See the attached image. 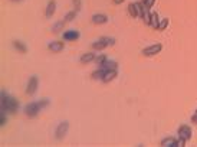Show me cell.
I'll return each instance as SVG.
<instances>
[{
    "mask_svg": "<svg viewBox=\"0 0 197 147\" xmlns=\"http://www.w3.org/2000/svg\"><path fill=\"white\" fill-rule=\"evenodd\" d=\"M161 146L164 147H178V139H174V137H166V139L161 140Z\"/></svg>",
    "mask_w": 197,
    "mask_h": 147,
    "instance_id": "8fae6325",
    "label": "cell"
},
{
    "mask_svg": "<svg viewBox=\"0 0 197 147\" xmlns=\"http://www.w3.org/2000/svg\"><path fill=\"white\" fill-rule=\"evenodd\" d=\"M154 3H155V0H147V2H145V9H148V10H150L151 7H153V6H154Z\"/></svg>",
    "mask_w": 197,
    "mask_h": 147,
    "instance_id": "4316f807",
    "label": "cell"
},
{
    "mask_svg": "<svg viewBox=\"0 0 197 147\" xmlns=\"http://www.w3.org/2000/svg\"><path fill=\"white\" fill-rule=\"evenodd\" d=\"M95 63L97 65H101V63L104 62V61H107V56H105V54H101V55H98V56H95Z\"/></svg>",
    "mask_w": 197,
    "mask_h": 147,
    "instance_id": "cb8c5ba5",
    "label": "cell"
},
{
    "mask_svg": "<svg viewBox=\"0 0 197 147\" xmlns=\"http://www.w3.org/2000/svg\"><path fill=\"white\" fill-rule=\"evenodd\" d=\"M81 36V33L78 32V30L75 29H71V30H65L62 33V38L63 41H76V39Z\"/></svg>",
    "mask_w": 197,
    "mask_h": 147,
    "instance_id": "ba28073f",
    "label": "cell"
},
{
    "mask_svg": "<svg viewBox=\"0 0 197 147\" xmlns=\"http://www.w3.org/2000/svg\"><path fill=\"white\" fill-rule=\"evenodd\" d=\"M177 133H178V139H183V140H186V141H189V140H191V136H193L191 127L187 126V124H183V126L178 127V130H177Z\"/></svg>",
    "mask_w": 197,
    "mask_h": 147,
    "instance_id": "3957f363",
    "label": "cell"
},
{
    "mask_svg": "<svg viewBox=\"0 0 197 147\" xmlns=\"http://www.w3.org/2000/svg\"><path fill=\"white\" fill-rule=\"evenodd\" d=\"M115 76H117V69H114V71H107L104 76H102V82H109V81L115 80Z\"/></svg>",
    "mask_w": 197,
    "mask_h": 147,
    "instance_id": "9a60e30c",
    "label": "cell"
},
{
    "mask_svg": "<svg viewBox=\"0 0 197 147\" xmlns=\"http://www.w3.org/2000/svg\"><path fill=\"white\" fill-rule=\"evenodd\" d=\"M48 48L50 50H53V52H61L65 48V42H62V41H53V42H50L48 45Z\"/></svg>",
    "mask_w": 197,
    "mask_h": 147,
    "instance_id": "7c38bea8",
    "label": "cell"
},
{
    "mask_svg": "<svg viewBox=\"0 0 197 147\" xmlns=\"http://www.w3.org/2000/svg\"><path fill=\"white\" fill-rule=\"evenodd\" d=\"M56 12V0H49L48 2V6H46V17H52L53 13Z\"/></svg>",
    "mask_w": 197,
    "mask_h": 147,
    "instance_id": "4fadbf2b",
    "label": "cell"
},
{
    "mask_svg": "<svg viewBox=\"0 0 197 147\" xmlns=\"http://www.w3.org/2000/svg\"><path fill=\"white\" fill-rule=\"evenodd\" d=\"M107 74V71L105 69H102V68H98L97 71H94L92 74H91V78L92 80H102V76Z\"/></svg>",
    "mask_w": 197,
    "mask_h": 147,
    "instance_id": "e0dca14e",
    "label": "cell"
},
{
    "mask_svg": "<svg viewBox=\"0 0 197 147\" xmlns=\"http://www.w3.org/2000/svg\"><path fill=\"white\" fill-rule=\"evenodd\" d=\"M65 19H62V20H59V22H56L53 26H52V32H55V33H59L61 30H63V26H65Z\"/></svg>",
    "mask_w": 197,
    "mask_h": 147,
    "instance_id": "d6986e66",
    "label": "cell"
},
{
    "mask_svg": "<svg viewBox=\"0 0 197 147\" xmlns=\"http://www.w3.org/2000/svg\"><path fill=\"white\" fill-rule=\"evenodd\" d=\"M13 48L16 50H19L20 54H26V52H27L26 45H23V42H20V41H13Z\"/></svg>",
    "mask_w": 197,
    "mask_h": 147,
    "instance_id": "2e32d148",
    "label": "cell"
},
{
    "mask_svg": "<svg viewBox=\"0 0 197 147\" xmlns=\"http://www.w3.org/2000/svg\"><path fill=\"white\" fill-rule=\"evenodd\" d=\"M40 110L42 108H40V105H39L38 102H30V104H27L25 107V113L27 117H36Z\"/></svg>",
    "mask_w": 197,
    "mask_h": 147,
    "instance_id": "5b68a950",
    "label": "cell"
},
{
    "mask_svg": "<svg viewBox=\"0 0 197 147\" xmlns=\"http://www.w3.org/2000/svg\"><path fill=\"white\" fill-rule=\"evenodd\" d=\"M98 68H102V69H105V71H114V69H117L118 68V63L115 62V61H109V59H107V61H104L101 65H98Z\"/></svg>",
    "mask_w": 197,
    "mask_h": 147,
    "instance_id": "30bf717a",
    "label": "cell"
},
{
    "mask_svg": "<svg viewBox=\"0 0 197 147\" xmlns=\"http://www.w3.org/2000/svg\"><path fill=\"white\" fill-rule=\"evenodd\" d=\"M38 104L40 105V108H45V107H48V105H49V100H48V98H43V100L38 101Z\"/></svg>",
    "mask_w": 197,
    "mask_h": 147,
    "instance_id": "d4e9b609",
    "label": "cell"
},
{
    "mask_svg": "<svg viewBox=\"0 0 197 147\" xmlns=\"http://www.w3.org/2000/svg\"><path fill=\"white\" fill-rule=\"evenodd\" d=\"M68 128H69V123H68V121H62V123H59L58 128H56V131H55V137H56L58 140H62L63 137L66 136Z\"/></svg>",
    "mask_w": 197,
    "mask_h": 147,
    "instance_id": "8992f818",
    "label": "cell"
},
{
    "mask_svg": "<svg viewBox=\"0 0 197 147\" xmlns=\"http://www.w3.org/2000/svg\"><path fill=\"white\" fill-rule=\"evenodd\" d=\"M141 2H143V3H145V2H147V0H141Z\"/></svg>",
    "mask_w": 197,
    "mask_h": 147,
    "instance_id": "f546056e",
    "label": "cell"
},
{
    "mask_svg": "<svg viewBox=\"0 0 197 147\" xmlns=\"http://www.w3.org/2000/svg\"><path fill=\"white\" fill-rule=\"evenodd\" d=\"M15 2H19V0H15Z\"/></svg>",
    "mask_w": 197,
    "mask_h": 147,
    "instance_id": "1f68e13d",
    "label": "cell"
},
{
    "mask_svg": "<svg viewBox=\"0 0 197 147\" xmlns=\"http://www.w3.org/2000/svg\"><path fill=\"white\" fill-rule=\"evenodd\" d=\"M135 4H137V9H138V15H140V17L143 19L144 17V15H145V4L143 3V2H135Z\"/></svg>",
    "mask_w": 197,
    "mask_h": 147,
    "instance_id": "44dd1931",
    "label": "cell"
},
{
    "mask_svg": "<svg viewBox=\"0 0 197 147\" xmlns=\"http://www.w3.org/2000/svg\"><path fill=\"white\" fill-rule=\"evenodd\" d=\"M114 2V4H121L122 2H125V0H112Z\"/></svg>",
    "mask_w": 197,
    "mask_h": 147,
    "instance_id": "f1b7e54d",
    "label": "cell"
},
{
    "mask_svg": "<svg viewBox=\"0 0 197 147\" xmlns=\"http://www.w3.org/2000/svg\"><path fill=\"white\" fill-rule=\"evenodd\" d=\"M72 3H73V7H75L76 12H79L81 10V0H72Z\"/></svg>",
    "mask_w": 197,
    "mask_h": 147,
    "instance_id": "484cf974",
    "label": "cell"
},
{
    "mask_svg": "<svg viewBox=\"0 0 197 147\" xmlns=\"http://www.w3.org/2000/svg\"><path fill=\"white\" fill-rule=\"evenodd\" d=\"M150 26L154 28L155 30H158V26H160V16L157 12H153L151 13V19H150Z\"/></svg>",
    "mask_w": 197,
    "mask_h": 147,
    "instance_id": "5bb4252c",
    "label": "cell"
},
{
    "mask_svg": "<svg viewBox=\"0 0 197 147\" xmlns=\"http://www.w3.org/2000/svg\"><path fill=\"white\" fill-rule=\"evenodd\" d=\"M76 13H78L76 10H72V12L66 13V15H65V17H63V19H65V22H66V23H68V22H72L76 17Z\"/></svg>",
    "mask_w": 197,
    "mask_h": 147,
    "instance_id": "603a6c76",
    "label": "cell"
},
{
    "mask_svg": "<svg viewBox=\"0 0 197 147\" xmlns=\"http://www.w3.org/2000/svg\"><path fill=\"white\" fill-rule=\"evenodd\" d=\"M194 114H197V110H196V111H194Z\"/></svg>",
    "mask_w": 197,
    "mask_h": 147,
    "instance_id": "4dcf8cb0",
    "label": "cell"
},
{
    "mask_svg": "<svg viewBox=\"0 0 197 147\" xmlns=\"http://www.w3.org/2000/svg\"><path fill=\"white\" fill-rule=\"evenodd\" d=\"M161 49H163V45H161V43H154V45H150V46L144 48V49L141 50V54H143L144 56H154V55L160 54Z\"/></svg>",
    "mask_w": 197,
    "mask_h": 147,
    "instance_id": "277c9868",
    "label": "cell"
},
{
    "mask_svg": "<svg viewBox=\"0 0 197 147\" xmlns=\"http://www.w3.org/2000/svg\"><path fill=\"white\" fill-rule=\"evenodd\" d=\"M94 59H95V54L88 52V54H84L82 56H81V62H82V63H88V62H91V61H94Z\"/></svg>",
    "mask_w": 197,
    "mask_h": 147,
    "instance_id": "ffe728a7",
    "label": "cell"
},
{
    "mask_svg": "<svg viewBox=\"0 0 197 147\" xmlns=\"http://www.w3.org/2000/svg\"><path fill=\"white\" fill-rule=\"evenodd\" d=\"M168 23H170V19H168V17H164V19H161V20H160V26H158L160 32H163V30L167 29Z\"/></svg>",
    "mask_w": 197,
    "mask_h": 147,
    "instance_id": "7402d4cb",
    "label": "cell"
},
{
    "mask_svg": "<svg viewBox=\"0 0 197 147\" xmlns=\"http://www.w3.org/2000/svg\"><path fill=\"white\" fill-rule=\"evenodd\" d=\"M17 108H19V102H17L12 95H9V94H6V93H2V110H3L2 114L16 113Z\"/></svg>",
    "mask_w": 197,
    "mask_h": 147,
    "instance_id": "6da1fadb",
    "label": "cell"
},
{
    "mask_svg": "<svg viewBox=\"0 0 197 147\" xmlns=\"http://www.w3.org/2000/svg\"><path fill=\"white\" fill-rule=\"evenodd\" d=\"M191 123H194V124H197V114H194L193 117H191Z\"/></svg>",
    "mask_w": 197,
    "mask_h": 147,
    "instance_id": "83f0119b",
    "label": "cell"
},
{
    "mask_svg": "<svg viewBox=\"0 0 197 147\" xmlns=\"http://www.w3.org/2000/svg\"><path fill=\"white\" fill-rule=\"evenodd\" d=\"M107 22H108V16L104 15V13H95V15H92V23H95V25H104Z\"/></svg>",
    "mask_w": 197,
    "mask_h": 147,
    "instance_id": "9c48e42d",
    "label": "cell"
},
{
    "mask_svg": "<svg viewBox=\"0 0 197 147\" xmlns=\"http://www.w3.org/2000/svg\"><path fill=\"white\" fill-rule=\"evenodd\" d=\"M38 84H39L38 76L36 75L30 76L29 82H27V88H26V94H27V95H33V94L36 93V89H38Z\"/></svg>",
    "mask_w": 197,
    "mask_h": 147,
    "instance_id": "52a82bcc",
    "label": "cell"
},
{
    "mask_svg": "<svg viewBox=\"0 0 197 147\" xmlns=\"http://www.w3.org/2000/svg\"><path fill=\"white\" fill-rule=\"evenodd\" d=\"M128 13H130V16L131 17H138L140 15H138V9H137V4L135 3H130L128 4Z\"/></svg>",
    "mask_w": 197,
    "mask_h": 147,
    "instance_id": "ac0fdd59",
    "label": "cell"
},
{
    "mask_svg": "<svg viewBox=\"0 0 197 147\" xmlns=\"http://www.w3.org/2000/svg\"><path fill=\"white\" fill-rule=\"evenodd\" d=\"M114 43H115V39L114 38H107V36H104V38H99L97 42L92 43V49L94 50H102L108 46H114Z\"/></svg>",
    "mask_w": 197,
    "mask_h": 147,
    "instance_id": "7a4b0ae2",
    "label": "cell"
}]
</instances>
